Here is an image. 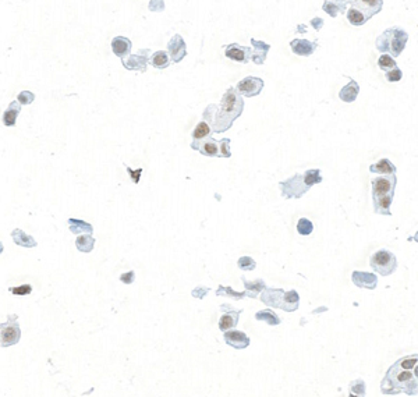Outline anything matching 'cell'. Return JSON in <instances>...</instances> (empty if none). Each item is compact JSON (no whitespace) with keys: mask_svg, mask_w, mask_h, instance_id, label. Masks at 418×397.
<instances>
[{"mask_svg":"<svg viewBox=\"0 0 418 397\" xmlns=\"http://www.w3.org/2000/svg\"><path fill=\"white\" fill-rule=\"evenodd\" d=\"M244 110V101L237 89L229 88L223 98H222L221 105L216 106L212 103L204 110V119L209 123L213 133H225L233 126V121L237 117L241 116Z\"/></svg>","mask_w":418,"mask_h":397,"instance_id":"2","label":"cell"},{"mask_svg":"<svg viewBox=\"0 0 418 397\" xmlns=\"http://www.w3.org/2000/svg\"><path fill=\"white\" fill-rule=\"evenodd\" d=\"M131 48L133 44L129 38L125 36H115L112 41V50L116 56H119L120 59H125L127 56H130Z\"/></svg>","mask_w":418,"mask_h":397,"instance_id":"19","label":"cell"},{"mask_svg":"<svg viewBox=\"0 0 418 397\" xmlns=\"http://www.w3.org/2000/svg\"><path fill=\"white\" fill-rule=\"evenodd\" d=\"M124 166H125V170H127V173L130 175V179L133 180V183H134V184H138L139 177H141V175H142V172H144V170L141 169V167H139V169L133 170L131 167H129V166L125 165V163H124Z\"/></svg>","mask_w":418,"mask_h":397,"instance_id":"44","label":"cell"},{"mask_svg":"<svg viewBox=\"0 0 418 397\" xmlns=\"http://www.w3.org/2000/svg\"><path fill=\"white\" fill-rule=\"evenodd\" d=\"M120 280H121V283H124V285H131V283H134L135 272L130 271V272H125V273H121Z\"/></svg>","mask_w":418,"mask_h":397,"instance_id":"45","label":"cell"},{"mask_svg":"<svg viewBox=\"0 0 418 397\" xmlns=\"http://www.w3.org/2000/svg\"><path fill=\"white\" fill-rule=\"evenodd\" d=\"M9 290L15 296H28V294L32 293V287H31V285H23V286L19 287H10Z\"/></svg>","mask_w":418,"mask_h":397,"instance_id":"42","label":"cell"},{"mask_svg":"<svg viewBox=\"0 0 418 397\" xmlns=\"http://www.w3.org/2000/svg\"><path fill=\"white\" fill-rule=\"evenodd\" d=\"M221 318H219V329L222 332L234 329L237 324H239V318L243 311L234 310L230 304H222L221 305Z\"/></svg>","mask_w":418,"mask_h":397,"instance_id":"8","label":"cell"},{"mask_svg":"<svg viewBox=\"0 0 418 397\" xmlns=\"http://www.w3.org/2000/svg\"><path fill=\"white\" fill-rule=\"evenodd\" d=\"M251 45H252V48H254L251 60H252L255 64H264L265 60H266V54L269 52L270 45L265 44L262 41H257V39H251Z\"/></svg>","mask_w":418,"mask_h":397,"instance_id":"20","label":"cell"},{"mask_svg":"<svg viewBox=\"0 0 418 397\" xmlns=\"http://www.w3.org/2000/svg\"><path fill=\"white\" fill-rule=\"evenodd\" d=\"M151 64L154 66L155 68H166L169 67V64H170V54H169V52H166V50H158V52H155L154 54H152V58H151Z\"/></svg>","mask_w":418,"mask_h":397,"instance_id":"30","label":"cell"},{"mask_svg":"<svg viewBox=\"0 0 418 397\" xmlns=\"http://www.w3.org/2000/svg\"><path fill=\"white\" fill-rule=\"evenodd\" d=\"M372 201H374V211L378 215L390 216V205L393 201L394 188L397 184L396 175H384L372 179Z\"/></svg>","mask_w":418,"mask_h":397,"instance_id":"3","label":"cell"},{"mask_svg":"<svg viewBox=\"0 0 418 397\" xmlns=\"http://www.w3.org/2000/svg\"><path fill=\"white\" fill-rule=\"evenodd\" d=\"M300 307V296L296 290H290L284 293V301L282 305V310L286 312H293L298 310Z\"/></svg>","mask_w":418,"mask_h":397,"instance_id":"26","label":"cell"},{"mask_svg":"<svg viewBox=\"0 0 418 397\" xmlns=\"http://www.w3.org/2000/svg\"><path fill=\"white\" fill-rule=\"evenodd\" d=\"M371 173L376 175H396V166L389 159H379L376 163L370 166Z\"/></svg>","mask_w":418,"mask_h":397,"instance_id":"24","label":"cell"},{"mask_svg":"<svg viewBox=\"0 0 418 397\" xmlns=\"http://www.w3.org/2000/svg\"><path fill=\"white\" fill-rule=\"evenodd\" d=\"M358 93H360V85L354 80H350V83L340 89L339 98H340V101L346 102V103H351V102L356 101Z\"/></svg>","mask_w":418,"mask_h":397,"instance_id":"21","label":"cell"},{"mask_svg":"<svg viewBox=\"0 0 418 397\" xmlns=\"http://www.w3.org/2000/svg\"><path fill=\"white\" fill-rule=\"evenodd\" d=\"M211 133H212V127L209 126V123H207V121H201V123H198V126L194 128V131H192V140L194 141H199V140H204V138H207V137H211Z\"/></svg>","mask_w":418,"mask_h":397,"instance_id":"33","label":"cell"},{"mask_svg":"<svg viewBox=\"0 0 418 397\" xmlns=\"http://www.w3.org/2000/svg\"><path fill=\"white\" fill-rule=\"evenodd\" d=\"M225 54L227 59H230L233 62H239V63H248L252 56V50L250 46H241L239 44L227 45L225 49Z\"/></svg>","mask_w":418,"mask_h":397,"instance_id":"11","label":"cell"},{"mask_svg":"<svg viewBox=\"0 0 418 397\" xmlns=\"http://www.w3.org/2000/svg\"><path fill=\"white\" fill-rule=\"evenodd\" d=\"M230 144H231V140H230V138H223V140L219 141V149H221V158H230V156H231Z\"/></svg>","mask_w":418,"mask_h":397,"instance_id":"41","label":"cell"},{"mask_svg":"<svg viewBox=\"0 0 418 397\" xmlns=\"http://www.w3.org/2000/svg\"><path fill=\"white\" fill-rule=\"evenodd\" d=\"M235 89L243 97H257L264 89V81H262V78L258 77H245L244 80H241L240 83L237 84Z\"/></svg>","mask_w":418,"mask_h":397,"instance_id":"9","label":"cell"},{"mask_svg":"<svg viewBox=\"0 0 418 397\" xmlns=\"http://www.w3.org/2000/svg\"><path fill=\"white\" fill-rule=\"evenodd\" d=\"M241 280H243V285L245 287V296L251 297V298H257L261 291H264L266 289V285H265V281L262 279L251 281V283L248 280H245V277H241Z\"/></svg>","mask_w":418,"mask_h":397,"instance_id":"25","label":"cell"},{"mask_svg":"<svg viewBox=\"0 0 418 397\" xmlns=\"http://www.w3.org/2000/svg\"><path fill=\"white\" fill-rule=\"evenodd\" d=\"M418 361V354L402 357L399 361L388 369L384 381L380 383V390L384 394H399L407 396L418 394V381L414 376V367Z\"/></svg>","mask_w":418,"mask_h":397,"instance_id":"1","label":"cell"},{"mask_svg":"<svg viewBox=\"0 0 418 397\" xmlns=\"http://www.w3.org/2000/svg\"><path fill=\"white\" fill-rule=\"evenodd\" d=\"M350 394L356 396H366V382L362 379H356L350 385Z\"/></svg>","mask_w":418,"mask_h":397,"instance_id":"38","label":"cell"},{"mask_svg":"<svg viewBox=\"0 0 418 397\" xmlns=\"http://www.w3.org/2000/svg\"><path fill=\"white\" fill-rule=\"evenodd\" d=\"M191 148L192 149L198 150V152L204 156H211V158L219 156V158H221L219 142L213 140L212 137H207V138H204V140L199 141H192Z\"/></svg>","mask_w":418,"mask_h":397,"instance_id":"12","label":"cell"},{"mask_svg":"<svg viewBox=\"0 0 418 397\" xmlns=\"http://www.w3.org/2000/svg\"><path fill=\"white\" fill-rule=\"evenodd\" d=\"M17 101H19L21 105H31V103L35 101V95L31 92V91H23V92H20V95L17 97Z\"/></svg>","mask_w":418,"mask_h":397,"instance_id":"43","label":"cell"},{"mask_svg":"<svg viewBox=\"0 0 418 397\" xmlns=\"http://www.w3.org/2000/svg\"><path fill=\"white\" fill-rule=\"evenodd\" d=\"M284 293L286 291L282 290V289H265L262 291V297H261V301L266 304L268 307H272V308H280L282 310V305H283L284 301Z\"/></svg>","mask_w":418,"mask_h":397,"instance_id":"17","label":"cell"},{"mask_svg":"<svg viewBox=\"0 0 418 397\" xmlns=\"http://www.w3.org/2000/svg\"><path fill=\"white\" fill-rule=\"evenodd\" d=\"M237 265L243 271H254L255 267H257V263H255V261L251 257H241L239 259V262H237Z\"/></svg>","mask_w":418,"mask_h":397,"instance_id":"39","label":"cell"},{"mask_svg":"<svg viewBox=\"0 0 418 397\" xmlns=\"http://www.w3.org/2000/svg\"><path fill=\"white\" fill-rule=\"evenodd\" d=\"M385 78H386L388 83H397V81H400L403 78V73H402V70L399 67L392 68L389 71H386Z\"/></svg>","mask_w":418,"mask_h":397,"instance_id":"40","label":"cell"},{"mask_svg":"<svg viewBox=\"0 0 418 397\" xmlns=\"http://www.w3.org/2000/svg\"><path fill=\"white\" fill-rule=\"evenodd\" d=\"M346 9V3H339V2H335V0H325L322 5V10L331 17H336L339 13H344Z\"/></svg>","mask_w":418,"mask_h":397,"instance_id":"29","label":"cell"},{"mask_svg":"<svg viewBox=\"0 0 418 397\" xmlns=\"http://www.w3.org/2000/svg\"><path fill=\"white\" fill-rule=\"evenodd\" d=\"M11 238L13 241L17 244V245H21V247L25 248H34L38 245V242L35 240L34 237H31L28 234H25L21 229H15L11 232Z\"/></svg>","mask_w":418,"mask_h":397,"instance_id":"22","label":"cell"},{"mask_svg":"<svg viewBox=\"0 0 418 397\" xmlns=\"http://www.w3.org/2000/svg\"><path fill=\"white\" fill-rule=\"evenodd\" d=\"M255 319L262 320V322L270 325V326H278V325L280 324V318L275 314L274 311L270 310H264L260 311V312H257V314H255Z\"/></svg>","mask_w":418,"mask_h":397,"instance_id":"32","label":"cell"},{"mask_svg":"<svg viewBox=\"0 0 418 397\" xmlns=\"http://www.w3.org/2000/svg\"><path fill=\"white\" fill-rule=\"evenodd\" d=\"M293 53L298 56H311L317 50L318 42H310L307 39H294L290 42Z\"/></svg>","mask_w":418,"mask_h":397,"instance_id":"18","label":"cell"},{"mask_svg":"<svg viewBox=\"0 0 418 397\" xmlns=\"http://www.w3.org/2000/svg\"><path fill=\"white\" fill-rule=\"evenodd\" d=\"M311 25H313L315 31H319V29L323 27V20L319 18V17H317V18H313L311 20Z\"/></svg>","mask_w":418,"mask_h":397,"instance_id":"47","label":"cell"},{"mask_svg":"<svg viewBox=\"0 0 418 397\" xmlns=\"http://www.w3.org/2000/svg\"><path fill=\"white\" fill-rule=\"evenodd\" d=\"M304 180L310 187H313L315 184L322 183V177H321V170L319 169H310L304 173Z\"/></svg>","mask_w":418,"mask_h":397,"instance_id":"34","label":"cell"},{"mask_svg":"<svg viewBox=\"0 0 418 397\" xmlns=\"http://www.w3.org/2000/svg\"><path fill=\"white\" fill-rule=\"evenodd\" d=\"M297 232L301 236H310L314 232V224L307 218H301L297 223Z\"/></svg>","mask_w":418,"mask_h":397,"instance_id":"37","label":"cell"},{"mask_svg":"<svg viewBox=\"0 0 418 397\" xmlns=\"http://www.w3.org/2000/svg\"><path fill=\"white\" fill-rule=\"evenodd\" d=\"M414 376H415V379H417L418 381V361H417V364H415V367H414Z\"/></svg>","mask_w":418,"mask_h":397,"instance_id":"48","label":"cell"},{"mask_svg":"<svg viewBox=\"0 0 418 397\" xmlns=\"http://www.w3.org/2000/svg\"><path fill=\"white\" fill-rule=\"evenodd\" d=\"M370 265L376 273H379L382 276H389L397 268V259L393 252L388 250H378L372 254Z\"/></svg>","mask_w":418,"mask_h":397,"instance_id":"5","label":"cell"},{"mask_svg":"<svg viewBox=\"0 0 418 397\" xmlns=\"http://www.w3.org/2000/svg\"><path fill=\"white\" fill-rule=\"evenodd\" d=\"M149 60V49H141L137 54H130L129 59H121V63L127 70L145 73Z\"/></svg>","mask_w":418,"mask_h":397,"instance_id":"10","label":"cell"},{"mask_svg":"<svg viewBox=\"0 0 418 397\" xmlns=\"http://www.w3.org/2000/svg\"><path fill=\"white\" fill-rule=\"evenodd\" d=\"M350 6L360 9L366 14L367 20H370L382 10L384 0H351Z\"/></svg>","mask_w":418,"mask_h":397,"instance_id":"14","label":"cell"},{"mask_svg":"<svg viewBox=\"0 0 418 397\" xmlns=\"http://www.w3.org/2000/svg\"><path fill=\"white\" fill-rule=\"evenodd\" d=\"M409 41V34L400 27H392L385 29L376 38V49L380 53L390 54L392 58H397L406 48Z\"/></svg>","mask_w":418,"mask_h":397,"instance_id":"4","label":"cell"},{"mask_svg":"<svg viewBox=\"0 0 418 397\" xmlns=\"http://www.w3.org/2000/svg\"><path fill=\"white\" fill-rule=\"evenodd\" d=\"M378 67H379L382 71L386 73V71H389L392 68L397 67V64H396V60H394L390 54L382 53V56L378 59Z\"/></svg>","mask_w":418,"mask_h":397,"instance_id":"35","label":"cell"},{"mask_svg":"<svg viewBox=\"0 0 418 397\" xmlns=\"http://www.w3.org/2000/svg\"><path fill=\"white\" fill-rule=\"evenodd\" d=\"M351 280L360 289H367V290H374L378 286V277L374 273L368 272H353Z\"/></svg>","mask_w":418,"mask_h":397,"instance_id":"15","label":"cell"},{"mask_svg":"<svg viewBox=\"0 0 418 397\" xmlns=\"http://www.w3.org/2000/svg\"><path fill=\"white\" fill-rule=\"evenodd\" d=\"M20 339H21V329H20L19 318L17 315H9L6 322L2 324V329H0L2 347H10L13 344L19 343Z\"/></svg>","mask_w":418,"mask_h":397,"instance_id":"7","label":"cell"},{"mask_svg":"<svg viewBox=\"0 0 418 397\" xmlns=\"http://www.w3.org/2000/svg\"><path fill=\"white\" fill-rule=\"evenodd\" d=\"M163 9H165L163 0H151V3H149V10H152V11H162Z\"/></svg>","mask_w":418,"mask_h":397,"instance_id":"46","label":"cell"},{"mask_svg":"<svg viewBox=\"0 0 418 397\" xmlns=\"http://www.w3.org/2000/svg\"><path fill=\"white\" fill-rule=\"evenodd\" d=\"M225 342H226V344L231 346L233 349L237 350L247 349L250 346V337L244 332H239V330L233 329L225 332Z\"/></svg>","mask_w":418,"mask_h":397,"instance_id":"16","label":"cell"},{"mask_svg":"<svg viewBox=\"0 0 418 397\" xmlns=\"http://www.w3.org/2000/svg\"><path fill=\"white\" fill-rule=\"evenodd\" d=\"M410 240H414V241H415V242H418V232L415 233V234H414V237H411V238H410Z\"/></svg>","mask_w":418,"mask_h":397,"instance_id":"49","label":"cell"},{"mask_svg":"<svg viewBox=\"0 0 418 397\" xmlns=\"http://www.w3.org/2000/svg\"><path fill=\"white\" fill-rule=\"evenodd\" d=\"M279 187L282 190V197L286 199H293V198H301L308 190L311 188L310 185H307L305 180H304V175H296L293 177H290L286 181L279 183Z\"/></svg>","mask_w":418,"mask_h":397,"instance_id":"6","label":"cell"},{"mask_svg":"<svg viewBox=\"0 0 418 397\" xmlns=\"http://www.w3.org/2000/svg\"><path fill=\"white\" fill-rule=\"evenodd\" d=\"M216 296L221 297H231V298H235V300H241L244 298L245 291L244 293H239V291H234L231 287H225V286H219V289L216 290Z\"/></svg>","mask_w":418,"mask_h":397,"instance_id":"36","label":"cell"},{"mask_svg":"<svg viewBox=\"0 0 418 397\" xmlns=\"http://www.w3.org/2000/svg\"><path fill=\"white\" fill-rule=\"evenodd\" d=\"M68 228L72 234H92L94 228L91 224L80 219H68Z\"/></svg>","mask_w":418,"mask_h":397,"instance_id":"27","label":"cell"},{"mask_svg":"<svg viewBox=\"0 0 418 397\" xmlns=\"http://www.w3.org/2000/svg\"><path fill=\"white\" fill-rule=\"evenodd\" d=\"M168 52L170 54V59L173 60V63H180L187 56V46H186V42L181 38V35L176 34L169 41Z\"/></svg>","mask_w":418,"mask_h":397,"instance_id":"13","label":"cell"},{"mask_svg":"<svg viewBox=\"0 0 418 397\" xmlns=\"http://www.w3.org/2000/svg\"><path fill=\"white\" fill-rule=\"evenodd\" d=\"M21 111V103L19 101H13L9 105V107L5 110L3 115V124L7 127H13L15 124V120Z\"/></svg>","mask_w":418,"mask_h":397,"instance_id":"23","label":"cell"},{"mask_svg":"<svg viewBox=\"0 0 418 397\" xmlns=\"http://www.w3.org/2000/svg\"><path fill=\"white\" fill-rule=\"evenodd\" d=\"M346 15H347V20H349V23H350L351 25H356V27L364 25L367 21H368L366 17V14H364L360 9L353 7V6H350V9L347 10Z\"/></svg>","mask_w":418,"mask_h":397,"instance_id":"28","label":"cell"},{"mask_svg":"<svg viewBox=\"0 0 418 397\" xmlns=\"http://www.w3.org/2000/svg\"><path fill=\"white\" fill-rule=\"evenodd\" d=\"M76 245L77 250L81 252H91L95 247V238L91 234H84V236H78L76 240Z\"/></svg>","mask_w":418,"mask_h":397,"instance_id":"31","label":"cell"}]
</instances>
